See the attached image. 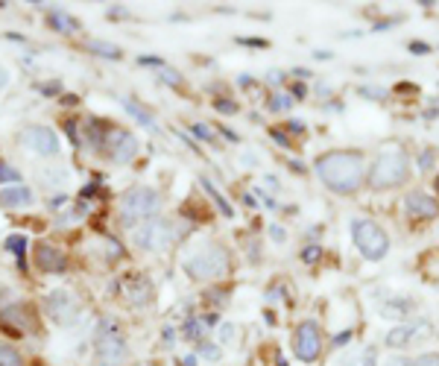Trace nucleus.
I'll return each mask as SVG.
<instances>
[{"label": "nucleus", "instance_id": "1", "mask_svg": "<svg viewBox=\"0 0 439 366\" xmlns=\"http://www.w3.org/2000/svg\"><path fill=\"white\" fill-rule=\"evenodd\" d=\"M314 170L322 179V185L340 196L358 193L366 182V164L360 152H343V150L325 152V156L317 159Z\"/></svg>", "mask_w": 439, "mask_h": 366}, {"label": "nucleus", "instance_id": "2", "mask_svg": "<svg viewBox=\"0 0 439 366\" xmlns=\"http://www.w3.org/2000/svg\"><path fill=\"white\" fill-rule=\"evenodd\" d=\"M369 185L375 191H392V188H401L404 182L410 179V156L404 152V147H384L378 152V159L372 161L369 173Z\"/></svg>", "mask_w": 439, "mask_h": 366}, {"label": "nucleus", "instance_id": "3", "mask_svg": "<svg viewBox=\"0 0 439 366\" xmlns=\"http://www.w3.org/2000/svg\"><path fill=\"white\" fill-rule=\"evenodd\" d=\"M161 211V193L155 188H129L120 196V220L123 226H135L138 220H152Z\"/></svg>", "mask_w": 439, "mask_h": 366}, {"label": "nucleus", "instance_id": "4", "mask_svg": "<svg viewBox=\"0 0 439 366\" xmlns=\"http://www.w3.org/2000/svg\"><path fill=\"white\" fill-rule=\"evenodd\" d=\"M229 270H232L229 252H225L223 246H217V244L202 246L200 252H193V255L185 261V273L193 281H214V278H223Z\"/></svg>", "mask_w": 439, "mask_h": 366}, {"label": "nucleus", "instance_id": "5", "mask_svg": "<svg viewBox=\"0 0 439 366\" xmlns=\"http://www.w3.org/2000/svg\"><path fill=\"white\" fill-rule=\"evenodd\" d=\"M126 358H129V346L120 337L118 326L103 319L94 340V366H123Z\"/></svg>", "mask_w": 439, "mask_h": 366}, {"label": "nucleus", "instance_id": "6", "mask_svg": "<svg viewBox=\"0 0 439 366\" xmlns=\"http://www.w3.org/2000/svg\"><path fill=\"white\" fill-rule=\"evenodd\" d=\"M351 237H355V246L360 249V255L366 261H381L390 252L387 232L372 220H355L351 223Z\"/></svg>", "mask_w": 439, "mask_h": 366}, {"label": "nucleus", "instance_id": "7", "mask_svg": "<svg viewBox=\"0 0 439 366\" xmlns=\"http://www.w3.org/2000/svg\"><path fill=\"white\" fill-rule=\"evenodd\" d=\"M132 241L135 246L147 249V252H164L173 246L176 241V229L170 220H161V217H152L147 223H141V226L132 232Z\"/></svg>", "mask_w": 439, "mask_h": 366}, {"label": "nucleus", "instance_id": "8", "mask_svg": "<svg viewBox=\"0 0 439 366\" xmlns=\"http://www.w3.org/2000/svg\"><path fill=\"white\" fill-rule=\"evenodd\" d=\"M322 351V331L314 319L299 322V328L293 331V355L302 363H314Z\"/></svg>", "mask_w": 439, "mask_h": 366}, {"label": "nucleus", "instance_id": "9", "mask_svg": "<svg viewBox=\"0 0 439 366\" xmlns=\"http://www.w3.org/2000/svg\"><path fill=\"white\" fill-rule=\"evenodd\" d=\"M45 308L53 317V322H59V326H77L82 319V305L74 293H67V290H53L45 299Z\"/></svg>", "mask_w": 439, "mask_h": 366}, {"label": "nucleus", "instance_id": "10", "mask_svg": "<svg viewBox=\"0 0 439 366\" xmlns=\"http://www.w3.org/2000/svg\"><path fill=\"white\" fill-rule=\"evenodd\" d=\"M138 138L129 132V129H120V126H115V129L109 132L106 138V156L115 161V164H129L135 156H138Z\"/></svg>", "mask_w": 439, "mask_h": 366}, {"label": "nucleus", "instance_id": "11", "mask_svg": "<svg viewBox=\"0 0 439 366\" xmlns=\"http://www.w3.org/2000/svg\"><path fill=\"white\" fill-rule=\"evenodd\" d=\"M21 144L30 152H35V156H45V159L59 156V135L47 129V126H30L21 135Z\"/></svg>", "mask_w": 439, "mask_h": 366}, {"label": "nucleus", "instance_id": "12", "mask_svg": "<svg viewBox=\"0 0 439 366\" xmlns=\"http://www.w3.org/2000/svg\"><path fill=\"white\" fill-rule=\"evenodd\" d=\"M0 326L9 328L12 334H30L35 328L33 308H26V305H6V308H0Z\"/></svg>", "mask_w": 439, "mask_h": 366}, {"label": "nucleus", "instance_id": "13", "mask_svg": "<svg viewBox=\"0 0 439 366\" xmlns=\"http://www.w3.org/2000/svg\"><path fill=\"white\" fill-rule=\"evenodd\" d=\"M35 264H38V270H45V273H65L67 270L65 252L59 246H53V244H38L35 246Z\"/></svg>", "mask_w": 439, "mask_h": 366}, {"label": "nucleus", "instance_id": "14", "mask_svg": "<svg viewBox=\"0 0 439 366\" xmlns=\"http://www.w3.org/2000/svg\"><path fill=\"white\" fill-rule=\"evenodd\" d=\"M404 205H407V214L416 217V220H433V217L439 214V202L431 200V196L422 193V191L410 193L407 200H404Z\"/></svg>", "mask_w": 439, "mask_h": 366}, {"label": "nucleus", "instance_id": "15", "mask_svg": "<svg viewBox=\"0 0 439 366\" xmlns=\"http://www.w3.org/2000/svg\"><path fill=\"white\" fill-rule=\"evenodd\" d=\"M424 328H428V322H419V326H413V322H407V326H395L387 334V346L390 349H407L410 343L416 340V337L424 334Z\"/></svg>", "mask_w": 439, "mask_h": 366}, {"label": "nucleus", "instance_id": "16", "mask_svg": "<svg viewBox=\"0 0 439 366\" xmlns=\"http://www.w3.org/2000/svg\"><path fill=\"white\" fill-rule=\"evenodd\" d=\"M126 299L132 305H150L152 302V285L144 276H135L126 281Z\"/></svg>", "mask_w": 439, "mask_h": 366}, {"label": "nucleus", "instance_id": "17", "mask_svg": "<svg viewBox=\"0 0 439 366\" xmlns=\"http://www.w3.org/2000/svg\"><path fill=\"white\" fill-rule=\"evenodd\" d=\"M33 202V191L26 185H9L0 191V205H9V208H21V205H30Z\"/></svg>", "mask_w": 439, "mask_h": 366}, {"label": "nucleus", "instance_id": "18", "mask_svg": "<svg viewBox=\"0 0 439 366\" xmlns=\"http://www.w3.org/2000/svg\"><path fill=\"white\" fill-rule=\"evenodd\" d=\"M47 21H50L53 30H59V33H77V30H79V21L70 18L67 12H59V9L47 12Z\"/></svg>", "mask_w": 439, "mask_h": 366}, {"label": "nucleus", "instance_id": "19", "mask_svg": "<svg viewBox=\"0 0 439 366\" xmlns=\"http://www.w3.org/2000/svg\"><path fill=\"white\" fill-rule=\"evenodd\" d=\"M200 185H202V191L211 196V200H214V205L220 208V214H223V217H234V208L229 205V200H223V193L214 188V182L202 176V179H200Z\"/></svg>", "mask_w": 439, "mask_h": 366}, {"label": "nucleus", "instance_id": "20", "mask_svg": "<svg viewBox=\"0 0 439 366\" xmlns=\"http://www.w3.org/2000/svg\"><path fill=\"white\" fill-rule=\"evenodd\" d=\"M88 50L91 53H97V56H106V59H111V62H118L120 59V47H115V45H109V41H100V38H88Z\"/></svg>", "mask_w": 439, "mask_h": 366}, {"label": "nucleus", "instance_id": "21", "mask_svg": "<svg viewBox=\"0 0 439 366\" xmlns=\"http://www.w3.org/2000/svg\"><path fill=\"white\" fill-rule=\"evenodd\" d=\"M6 249L18 258V266H21V270H26V261H24V258H26V234H12L9 241H6Z\"/></svg>", "mask_w": 439, "mask_h": 366}, {"label": "nucleus", "instance_id": "22", "mask_svg": "<svg viewBox=\"0 0 439 366\" xmlns=\"http://www.w3.org/2000/svg\"><path fill=\"white\" fill-rule=\"evenodd\" d=\"M123 106H126V111L138 120V123H144V126H155V118L150 115V111L141 106V103H135V100H123Z\"/></svg>", "mask_w": 439, "mask_h": 366}, {"label": "nucleus", "instance_id": "23", "mask_svg": "<svg viewBox=\"0 0 439 366\" xmlns=\"http://www.w3.org/2000/svg\"><path fill=\"white\" fill-rule=\"evenodd\" d=\"M0 366H24L21 351L9 343H0Z\"/></svg>", "mask_w": 439, "mask_h": 366}, {"label": "nucleus", "instance_id": "24", "mask_svg": "<svg viewBox=\"0 0 439 366\" xmlns=\"http://www.w3.org/2000/svg\"><path fill=\"white\" fill-rule=\"evenodd\" d=\"M293 106V94H285V91H278L270 97V111H287Z\"/></svg>", "mask_w": 439, "mask_h": 366}, {"label": "nucleus", "instance_id": "25", "mask_svg": "<svg viewBox=\"0 0 439 366\" xmlns=\"http://www.w3.org/2000/svg\"><path fill=\"white\" fill-rule=\"evenodd\" d=\"M0 182H6V185H21V173L15 167H9L6 161H0Z\"/></svg>", "mask_w": 439, "mask_h": 366}, {"label": "nucleus", "instance_id": "26", "mask_svg": "<svg viewBox=\"0 0 439 366\" xmlns=\"http://www.w3.org/2000/svg\"><path fill=\"white\" fill-rule=\"evenodd\" d=\"M159 77H161L164 86H170V88H179L182 86V74H179V70H173V67H161Z\"/></svg>", "mask_w": 439, "mask_h": 366}, {"label": "nucleus", "instance_id": "27", "mask_svg": "<svg viewBox=\"0 0 439 366\" xmlns=\"http://www.w3.org/2000/svg\"><path fill=\"white\" fill-rule=\"evenodd\" d=\"M349 366H378V360H375V349H363L358 358H351V360H349Z\"/></svg>", "mask_w": 439, "mask_h": 366}, {"label": "nucleus", "instance_id": "28", "mask_svg": "<svg viewBox=\"0 0 439 366\" xmlns=\"http://www.w3.org/2000/svg\"><path fill=\"white\" fill-rule=\"evenodd\" d=\"M191 132L200 138V141H205V144H211V141H214V132H211V126H205V123H193Z\"/></svg>", "mask_w": 439, "mask_h": 366}, {"label": "nucleus", "instance_id": "29", "mask_svg": "<svg viewBox=\"0 0 439 366\" xmlns=\"http://www.w3.org/2000/svg\"><path fill=\"white\" fill-rule=\"evenodd\" d=\"M182 337H185V340H202V334H200V326H196V319H188V322H185V328H182Z\"/></svg>", "mask_w": 439, "mask_h": 366}, {"label": "nucleus", "instance_id": "30", "mask_svg": "<svg viewBox=\"0 0 439 366\" xmlns=\"http://www.w3.org/2000/svg\"><path fill=\"white\" fill-rule=\"evenodd\" d=\"M358 94H360V97H372V100H384V97H387L384 88H369V86H360Z\"/></svg>", "mask_w": 439, "mask_h": 366}, {"label": "nucleus", "instance_id": "31", "mask_svg": "<svg viewBox=\"0 0 439 366\" xmlns=\"http://www.w3.org/2000/svg\"><path fill=\"white\" fill-rule=\"evenodd\" d=\"M138 65H144V67H159V70H161V67H167L161 56H141Z\"/></svg>", "mask_w": 439, "mask_h": 366}, {"label": "nucleus", "instance_id": "32", "mask_svg": "<svg viewBox=\"0 0 439 366\" xmlns=\"http://www.w3.org/2000/svg\"><path fill=\"white\" fill-rule=\"evenodd\" d=\"M200 355H205L208 360H217V358H220V349H217L214 343H205V340H202V343H200Z\"/></svg>", "mask_w": 439, "mask_h": 366}, {"label": "nucleus", "instance_id": "33", "mask_svg": "<svg viewBox=\"0 0 439 366\" xmlns=\"http://www.w3.org/2000/svg\"><path fill=\"white\" fill-rule=\"evenodd\" d=\"M214 109L220 111V115H234V111H237V103H234V100H217Z\"/></svg>", "mask_w": 439, "mask_h": 366}, {"label": "nucleus", "instance_id": "34", "mask_svg": "<svg viewBox=\"0 0 439 366\" xmlns=\"http://www.w3.org/2000/svg\"><path fill=\"white\" fill-rule=\"evenodd\" d=\"M416 366H439V355H433V351H428V355H419Z\"/></svg>", "mask_w": 439, "mask_h": 366}, {"label": "nucleus", "instance_id": "35", "mask_svg": "<svg viewBox=\"0 0 439 366\" xmlns=\"http://www.w3.org/2000/svg\"><path fill=\"white\" fill-rule=\"evenodd\" d=\"M410 53L424 56V53H431V45H422V41H410Z\"/></svg>", "mask_w": 439, "mask_h": 366}, {"label": "nucleus", "instance_id": "36", "mask_svg": "<svg viewBox=\"0 0 439 366\" xmlns=\"http://www.w3.org/2000/svg\"><path fill=\"white\" fill-rule=\"evenodd\" d=\"M319 255H322V246H310V249L302 252V258H305V261H317Z\"/></svg>", "mask_w": 439, "mask_h": 366}, {"label": "nucleus", "instance_id": "37", "mask_svg": "<svg viewBox=\"0 0 439 366\" xmlns=\"http://www.w3.org/2000/svg\"><path fill=\"white\" fill-rule=\"evenodd\" d=\"M431 164H433V152H431V150H424V152H422L419 167H422V170H431Z\"/></svg>", "mask_w": 439, "mask_h": 366}, {"label": "nucleus", "instance_id": "38", "mask_svg": "<svg viewBox=\"0 0 439 366\" xmlns=\"http://www.w3.org/2000/svg\"><path fill=\"white\" fill-rule=\"evenodd\" d=\"M387 366H416V360H410V358H390Z\"/></svg>", "mask_w": 439, "mask_h": 366}, {"label": "nucleus", "instance_id": "39", "mask_svg": "<svg viewBox=\"0 0 439 366\" xmlns=\"http://www.w3.org/2000/svg\"><path fill=\"white\" fill-rule=\"evenodd\" d=\"M266 79H270V86H281V79H285V74H281V70H270V74H266Z\"/></svg>", "mask_w": 439, "mask_h": 366}, {"label": "nucleus", "instance_id": "40", "mask_svg": "<svg viewBox=\"0 0 439 366\" xmlns=\"http://www.w3.org/2000/svg\"><path fill=\"white\" fill-rule=\"evenodd\" d=\"M270 138L276 141V144H281V147H290V141H287V135H281L278 129H273V132H270Z\"/></svg>", "mask_w": 439, "mask_h": 366}, {"label": "nucleus", "instance_id": "41", "mask_svg": "<svg viewBox=\"0 0 439 366\" xmlns=\"http://www.w3.org/2000/svg\"><path fill=\"white\" fill-rule=\"evenodd\" d=\"M270 234H273V241H285V237H287V232L281 226H270Z\"/></svg>", "mask_w": 439, "mask_h": 366}, {"label": "nucleus", "instance_id": "42", "mask_svg": "<svg viewBox=\"0 0 439 366\" xmlns=\"http://www.w3.org/2000/svg\"><path fill=\"white\" fill-rule=\"evenodd\" d=\"M287 129H290L293 135H299V132H305V123H302V120H290V123H287Z\"/></svg>", "mask_w": 439, "mask_h": 366}, {"label": "nucleus", "instance_id": "43", "mask_svg": "<svg viewBox=\"0 0 439 366\" xmlns=\"http://www.w3.org/2000/svg\"><path fill=\"white\" fill-rule=\"evenodd\" d=\"M9 86V70L3 67V65H0V91H3Z\"/></svg>", "mask_w": 439, "mask_h": 366}, {"label": "nucleus", "instance_id": "44", "mask_svg": "<svg viewBox=\"0 0 439 366\" xmlns=\"http://www.w3.org/2000/svg\"><path fill=\"white\" fill-rule=\"evenodd\" d=\"M126 9L123 6H109V18H123Z\"/></svg>", "mask_w": 439, "mask_h": 366}, {"label": "nucleus", "instance_id": "45", "mask_svg": "<svg viewBox=\"0 0 439 366\" xmlns=\"http://www.w3.org/2000/svg\"><path fill=\"white\" fill-rule=\"evenodd\" d=\"M232 337H234V326H223V340H225V343H229V340H232Z\"/></svg>", "mask_w": 439, "mask_h": 366}, {"label": "nucleus", "instance_id": "46", "mask_svg": "<svg viewBox=\"0 0 439 366\" xmlns=\"http://www.w3.org/2000/svg\"><path fill=\"white\" fill-rule=\"evenodd\" d=\"M349 337H351V331H346V334H340L337 340H334V346H343V343H349Z\"/></svg>", "mask_w": 439, "mask_h": 366}, {"label": "nucleus", "instance_id": "47", "mask_svg": "<svg viewBox=\"0 0 439 366\" xmlns=\"http://www.w3.org/2000/svg\"><path fill=\"white\" fill-rule=\"evenodd\" d=\"M293 97H299V100L305 97V86H302V82H299V86H293Z\"/></svg>", "mask_w": 439, "mask_h": 366}, {"label": "nucleus", "instance_id": "48", "mask_svg": "<svg viewBox=\"0 0 439 366\" xmlns=\"http://www.w3.org/2000/svg\"><path fill=\"white\" fill-rule=\"evenodd\" d=\"M237 86H244V88H246V86H252V79H249V77L244 74V77H240V79H237Z\"/></svg>", "mask_w": 439, "mask_h": 366}, {"label": "nucleus", "instance_id": "49", "mask_svg": "<svg viewBox=\"0 0 439 366\" xmlns=\"http://www.w3.org/2000/svg\"><path fill=\"white\" fill-rule=\"evenodd\" d=\"M182 366H196V358L191 355V358H185V360H182Z\"/></svg>", "mask_w": 439, "mask_h": 366}, {"label": "nucleus", "instance_id": "50", "mask_svg": "<svg viewBox=\"0 0 439 366\" xmlns=\"http://www.w3.org/2000/svg\"><path fill=\"white\" fill-rule=\"evenodd\" d=\"M278 366H290V363L287 360H278Z\"/></svg>", "mask_w": 439, "mask_h": 366}, {"label": "nucleus", "instance_id": "51", "mask_svg": "<svg viewBox=\"0 0 439 366\" xmlns=\"http://www.w3.org/2000/svg\"><path fill=\"white\" fill-rule=\"evenodd\" d=\"M436 193H439V176H436Z\"/></svg>", "mask_w": 439, "mask_h": 366}]
</instances>
